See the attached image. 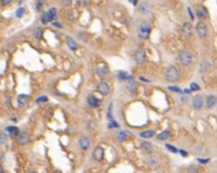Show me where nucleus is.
Segmentation results:
<instances>
[{
  "label": "nucleus",
  "mask_w": 217,
  "mask_h": 173,
  "mask_svg": "<svg viewBox=\"0 0 217 173\" xmlns=\"http://www.w3.org/2000/svg\"><path fill=\"white\" fill-rule=\"evenodd\" d=\"M177 59H179V62L186 68L190 67V66L192 65V62H194V56H192V54L188 51L180 52L179 56H177Z\"/></svg>",
  "instance_id": "obj_1"
},
{
  "label": "nucleus",
  "mask_w": 217,
  "mask_h": 173,
  "mask_svg": "<svg viewBox=\"0 0 217 173\" xmlns=\"http://www.w3.org/2000/svg\"><path fill=\"white\" fill-rule=\"evenodd\" d=\"M164 76H166L167 81L174 83L180 80V72L179 70H177V68H175L174 66H170V67L166 70Z\"/></svg>",
  "instance_id": "obj_2"
},
{
  "label": "nucleus",
  "mask_w": 217,
  "mask_h": 173,
  "mask_svg": "<svg viewBox=\"0 0 217 173\" xmlns=\"http://www.w3.org/2000/svg\"><path fill=\"white\" fill-rule=\"evenodd\" d=\"M151 30H152V26L149 23H142L140 26H139L138 28V36L140 39H143V40H145V39H147L149 37V34H151Z\"/></svg>",
  "instance_id": "obj_3"
},
{
  "label": "nucleus",
  "mask_w": 217,
  "mask_h": 173,
  "mask_svg": "<svg viewBox=\"0 0 217 173\" xmlns=\"http://www.w3.org/2000/svg\"><path fill=\"white\" fill-rule=\"evenodd\" d=\"M196 31H197V34H198L201 39H204L205 37L207 36V32H209L207 24H205L204 22H199L196 25Z\"/></svg>",
  "instance_id": "obj_4"
},
{
  "label": "nucleus",
  "mask_w": 217,
  "mask_h": 173,
  "mask_svg": "<svg viewBox=\"0 0 217 173\" xmlns=\"http://www.w3.org/2000/svg\"><path fill=\"white\" fill-rule=\"evenodd\" d=\"M192 32H194V28H192L191 23H189V22L184 23L183 26H182V36L184 38L188 39L189 37L192 36Z\"/></svg>",
  "instance_id": "obj_5"
},
{
  "label": "nucleus",
  "mask_w": 217,
  "mask_h": 173,
  "mask_svg": "<svg viewBox=\"0 0 217 173\" xmlns=\"http://www.w3.org/2000/svg\"><path fill=\"white\" fill-rule=\"evenodd\" d=\"M146 59V53H145L144 49L143 47H139L138 50L134 53V60L136 63H142Z\"/></svg>",
  "instance_id": "obj_6"
},
{
  "label": "nucleus",
  "mask_w": 217,
  "mask_h": 173,
  "mask_svg": "<svg viewBox=\"0 0 217 173\" xmlns=\"http://www.w3.org/2000/svg\"><path fill=\"white\" fill-rule=\"evenodd\" d=\"M97 88H98V91L102 96H108V94H110V91H111L110 85H108L107 82H105V81H101V82L98 84V86H97Z\"/></svg>",
  "instance_id": "obj_7"
},
{
  "label": "nucleus",
  "mask_w": 217,
  "mask_h": 173,
  "mask_svg": "<svg viewBox=\"0 0 217 173\" xmlns=\"http://www.w3.org/2000/svg\"><path fill=\"white\" fill-rule=\"evenodd\" d=\"M192 106H194V109L195 110H201V109L203 108V106H204V100H203L202 96L198 95L196 96V97L194 98V100H192Z\"/></svg>",
  "instance_id": "obj_8"
},
{
  "label": "nucleus",
  "mask_w": 217,
  "mask_h": 173,
  "mask_svg": "<svg viewBox=\"0 0 217 173\" xmlns=\"http://www.w3.org/2000/svg\"><path fill=\"white\" fill-rule=\"evenodd\" d=\"M93 156L96 160L101 161L103 159V156H105V151H103L102 147L100 146H97V147L94 148V152H93Z\"/></svg>",
  "instance_id": "obj_9"
},
{
  "label": "nucleus",
  "mask_w": 217,
  "mask_h": 173,
  "mask_svg": "<svg viewBox=\"0 0 217 173\" xmlns=\"http://www.w3.org/2000/svg\"><path fill=\"white\" fill-rule=\"evenodd\" d=\"M96 71H97V74H98L100 78H105V76H107L108 73V67L105 65V63H99L96 68Z\"/></svg>",
  "instance_id": "obj_10"
},
{
  "label": "nucleus",
  "mask_w": 217,
  "mask_h": 173,
  "mask_svg": "<svg viewBox=\"0 0 217 173\" xmlns=\"http://www.w3.org/2000/svg\"><path fill=\"white\" fill-rule=\"evenodd\" d=\"M197 15H198L199 18L205 19L209 17V11H207V9L205 8V6H199L198 10H197Z\"/></svg>",
  "instance_id": "obj_11"
},
{
  "label": "nucleus",
  "mask_w": 217,
  "mask_h": 173,
  "mask_svg": "<svg viewBox=\"0 0 217 173\" xmlns=\"http://www.w3.org/2000/svg\"><path fill=\"white\" fill-rule=\"evenodd\" d=\"M28 102H29V96L19 95L18 97H17V103H18L19 108H24V107H26Z\"/></svg>",
  "instance_id": "obj_12"
},
{
  "label": "nucleus",
  "mask_w": 217,
  "mask_h": 173,
  "mask_svg": "<svg viewBox=\"0 0 217 173\" xmlns=\"http://www.w3.org/2000/svg\"><path fill=\"white\" fill-rule=\"evenodd\" d=\"M16 138H17V143L21 144V145H25L28 142V139H29L27 132H19V135Z\"/></svg>",
  "instance_id": "obj_13"
},
{
  "label": "nucleus",
  "mask_w": 217,
  "mask_h": 173,
  "mask_svg": "<svg viewBox=\"0 0 217 173\" xmlns=\"http://www.w3.org/2000/svg\"><path fill=\"white\" fill-rule=\"evenodd\" d=\"M79 144H80V147H81L82 150L86 151V150H88V148H89L90 141H89V139H87L86 137H83V138H81V139H80Z\"/></svg>",
  "instance_id": "obj_14"
},
{
  "label": "nucleus",
  "mask_w": 217,
  "mask_h": 173,
  "mask_svg": "<svg viewBox=\"0 0 217 173\" xmlns=\"http://www.w3.org/2000/svg\"><path fill=\"white\" fill-rule=\"evenodd\" d=\"M217 104V97L214 95H210L207 98V107L209 109H213Z\"/></svg>",
  "instance_id": "obj_15"
},
{
  "label": "nucleus",
  "mask_w": 217,
  "mask_h": 173,
  "mask_svg": "<svg viewBox=\"0 0 217 173\" xmlns=\"http://www.w3.org/2000/svg\"><path fill=\"white\" fill-rule=\"evenodd\" d=\"M139 11H140L142 14H147V13L151 11V6H149V4L147 3V2L143 1L140 3V6H139Z\"/></svg>",
  "instance_id": "obj_16"
},
{
  "label": "nucleus",
  "mask_w": 217,
  "mask_h": 173,
  "mask_svg": "<svg viewBox=\"0 0 217 173\" xmlns=\"http://www.w3.org/2000/svg\"><path fill=\"white\" fill-rule=\"evenodd\" d=\"M66 42H67V44H68L69 49H71L72 51H77V47H79L77 43L75 42V41L73 40V39L71 38V37H67V38H66Z\"/></svg>",
  "instance_id": "obj_17"
},
{
  "label": "nucleus",
  "mask_w": 217,
  "mask_h": 173,
  "mask_svg": "<svg viewBox=\"0 0 217 173\" xmlns=\"http://www.w3.org/2000/svg\"><path fill=\"white\" fill-rule=\"evenodd\" d=\"M212 69V63L210 62L209 60H203L202 62H201V65H200V70L202 72H207V71H210V70Z\"/></svg>",
  "instance_id": "obj_18"
},
{
  "label": "nucleus",
  "mask_w": 217,
  "mask_h": 173,
  "mask_svg": "<svg viewBox=\"0 0 217 173\" xmlns=\"http://www.w3.org/2000/svg\"><path fill=\"white\" fill-rule=\"evenodd\" d=\"M87 100H88V103H89L93 108H97V107L100 106V101H99V99H97V98L94 97V96H89Z\"/></svg>",
  "instance_id": "obj_19"
},
{
  "label": "nucleus",
  "mask_w": 217,
  "mask_h": 173,
  "mask_svg": "<svg viewBox=\"0 0 217 173\" xmlns=\"http://www.w3.org/2000/svg\"><path fill=\"white\" fill-rule=\"evenodd\" d=\"M142 148L148 154H153L154 152V147L149 142H142Z\"/></svg>",
  "instance_id": "obj_20"
},
{
  "label": "nucleus",
  "mask_w": 217,
  "mask_h": 173,
  "mask_svg": "<svg viewBox=\"0 0 217 173\" xmlns=\"http://www.w3.org/2000/svg\"><path fill=\"white\" fill-rule=\"evenodd\" d=\"M169 138H170V131L169 130L162 131L161 133H159V135H157V140H159V141H166Z\"/></svg>",
  "instance_id": "obj_21"
},
{
  "label": "nucleus",
  "mask_w": 217,
  "mask_h": 173,
  "mask_svg": "<svg viewBox=\"0 0 217 173\" xmlns=\"http://www.w3.org/2000/svg\"><path fill=\"white\" fill-rule=\"evenodd\" d=\"M6 131H8L10 135H14V137H17V135H19V129L17 128V127H15V126H9V127H6Z\"/></svg>",
  "instance_id": "obj_22"
},
{
  "label": "nucleus",
  "mask_w": 217,
  "mask_h": 173,
  "mask_svg": "<svg viewBox=\"0 0 217 173\" xmlns=\"http://www.w3.org/2000/svg\"><path fill=\"white\" fill-rule=\"evenodd\" d=\"M127 89L130 93H136V89H138V84L134 81H130V82L127 83Z\"/></svg>",
  "instance_id": "obj_23"
},
{
  "label": "nucleus",
  "mask_w": 217,
  "mask_h": 173,
  "mask_svg": "<svg viewBox=\"0 0 217 173\" xmlns=\"http://www.w3.org/2000/svg\"><path fill=\"white\" fill-rule=\"evenodd\" d=\"M155 132L153 130H146V131H143V132L140 133V137L144 138V139H148V138H152L154 137Z\"/></svg>",
  "instance_id": "obj_24"
},
{
  "label": "nucleus",
  "mask_w": 217,
  "mask_h": 173,
  "mask_svg": "<svg viewBox=\"0 0 217 173\" xmlns=\"http://www.w3.org/2000/svg\"><path fill=\"white\" fill-rule=\"evenodd\" d=\"M128 135H129V133H128L127 131L121 130L117 133V139H118V141H124V140H126V138H127Z\"/></svg>",
  "instance_id": "obj_25"
},
{
  "label": "nucleus",
  "mask_w": 217,
  "mask_h": 173,
  "mask_svg": "<svg viewBox=\"0 0 217 173\" xmlns=\"http://www.w3.org/2000/svg\"><path fill=\"white\" fill-rule=\"evenodd\" d=\"M147 163H148V166L151 168H155L156 166L158 165V159L156 158V157H151V158H148V160H147Z\"/></svg>",
  "instance_id": "obj_26"
},
{
  "label": "nucleus",
  "mask_w": 217,
  "mask_h": 173,
  "mask_svg": "<svg viewBox=\"0 0 217 173\" xmlns=\"http://www.w3.org/2000/svg\"><path fill=\"white\" fill-rule=\"evenodd\" d=\"M53 17L51 16V14H49V12L47 13H45L44 15H43V17H42V22L44 24H46V23H49V22H51V21H53Z\"/></svg>",
  "instance_id": "obj_27"
},
{
  "label": "nucleus",
  "mask_w": 217,
  "mask_h": 173,
  "mask_svg": "<svg viewBox=\"0 0 217 173\" xmlns=\"http://www.w3.org/2000/svg\"><path fill=\"white\" fill-rule=\"evenodd\" d=\"M118 78H120V80H131L132 76L129 75L128 73H126V72H120V73L118 74Z\"/></svg>",
  "instance_id": "obj_28"
},
{
  "label": "nucleus",
  "mask_w": 217,
  "mask_h": 173,
  "mask_svg": "<svg viewBox=\"0 0 217 173\" xmlns=\"http://www.w3.org/2000/svg\"><path fill=\"white\" fill-rule=\"evenodd\" d=\"M42 34H43V30L41 29V28H37V29L34 30V38L41 39V38H42Z\"/></svg>",
  "instance_id": "obj_29"
},
{
  "label": "nucleus",
  "mask_w": 217,
  "mask_h": 173,
  "mask_svg": "<svg viewBox=\"0 0 217 173\" xmlns=\"http://www.w3.org/2000/svg\"><path fill=\"white\" fill-rule=\"evenodd\" d=\"M199 167H197V166H192V167H190L189 169H188L187 173H199Z\"/></svg>",
  "instance_id": "obj_30"
},
{
  "label": "nucleus",
  "mask_w": 217,
  "mask_h": 173,
  "mask_svg": "<svg viewBox=\"0 0 217 173\" xmlns=\"http://www.w3.org/2000/svg\"><path fill=\"white\" fill-rule=\"evenodd\" d=\"M24 13H25V8L21 6L19 9H17V11H16V16H17V17H22V16L24 15Z\"/></svg>",
  "instance_id": "obj_31"
},
{
  "label": "nucleus",
  "mask_w": 217,
  "mask_h": 173,
  "mask_svg": "<svg viewBox=\"0 0 217 173\" xmlns=\"http://www.w3.org/2000/svg\"><path fill=\"white\" fill-rule=\"evenodd\" d=\"M200 89V86H199L197 83H191V85H190V91H197Z\"/></svg>",
  "instance_id": "obj_32"
},
{
  "label": "nucleus",
  "mask_w": 217,
  "mask_h": 173,
  "mask_svg": "<svg viewBox=\"0 0 217 173\" xmlns=\"http://www.w3.org/2000/svg\"><path fill=\"white\" fill-rule=\"evenodd\" d=\"M46 101H47V97H45V96H41V97H39L36 100L37 103H42V102H46Z\"/></svg>",
  "instance_id": "obj_33"
},
{
  "label": "nucleus",
  "mask_w": 217,
  "mask_h": 173,
  "mask_svg": "<svg viewBox=\"0 0 217 173\" xmlns=\"http://www.w3.org/2000/svg\"><path fill=\"white\" fill-rule=\"evenodd\" d=\"M169 89L170 91H174V93H182V89L181 88H179V87H176V86H170L169 87Z\"/></svg>",
  "instance_id": "obj_34"
},
{
  "label": "nucleus",
  "mask_w": 217,
  "mask_h": 173,
  "mask_svg": "<svg viewBox=\"0 0 217 173\" xmlns=\"http://www.w3.org/2000/svg\"><path fill=\"white\" fill-rule=\"evenodd\" d=\"M6 142V137L3 135V133H0V145L1 144H4Z\"/></svg>",
  "instance_id": "obj_35"
},
{
  "label": "nucleus",
  "mask_w": 217,
  "mask_h": 173,
  "mask_svg": "<svg viewBox=\"0 0 217 173\" xmlns=\"http://www.w3.org/2000/svg\"><path fill=\"white\" fill-rule=\"evenodd\" d=\"M166 147L168 148V150L170 151V152H172V153H176V152H177V150H176V148H175L174 146L170 145V144H167V145H166Z\"/></svg>",
  "instance_id": "obj_36"
},
{
  "label": "nucleus",
  "mask_w": 217,
  "mask_h": 173,
  "mask_svg": "<svg viewBox=\"0 0 217 173\" xmlns=\"http://www.w3.org/2000/svg\"><path fill=\"white\" fill-rule=\"evenodd\" d=\"M11 2H12V0H1V1H0V4L3 6H9Z\"/></svg>",
  "instance_id": "obj_37"
},
{
  "label": "nucleus",
  "mask_w": 217,
  "mask_h": 173,
  "mask_svg": "<svg viewBox=\"0 0 217 173\" xmlns=\"http://www.w3.org/2000/svg\"><path fill=\"white\" fill-rule=\"evenodd\" d=\"M198 161H199V163H209V161H210V159H200V158H199Z\"/></svg>",
  "instance_id": "obj_38"
},
{
  "label": "nucleus",
  "mask_w": 217,
  "mask_h": 173,
  "mask_svg": "<svg viewBox=\"0 0 217 173\" xmlns=\"http://www.w3.org/2000/svg\"><path fill=\"white\" fill-rule=\"evenodd\" d=\"M64 1V3L66 4V6H69V4H71V0H62Z\"/></svg>",
  "instance_id": "obj_39"
},
{
  "label": "nucleus",
  "mask_w": 217,
  "mask_h": 173,
  "mask_svg": "<svg viewBox=\"0 0 217 173\" xmlns=\"http://www.w3.org/2000/svg\"><path fill=\"white\" fill-rule=\"evenodd\" d=\"M180 152H181V154H182V156H184V157H186V156H187V153H186L185 152V151H183V150H182V151H180Z\"/></svg>",
  "instance_id": "obj_40"
},
{
  "label": "nucleus",
  "mask_w": 217,
  "mask_h": 173,
  "mask_svg": "<svg viewBox=\"0 0 217 173\" xmlns=\"http://www.w3.org/2000/svg\"><path fill=\"white\" fill-rule=\"evenodd\" d=\"M188 11H189V15H190V17H191V21L194 19V15H192V12L190 11V8H188Z\"/></svg>",
  "instance_id": "obj_41"
},
{
  "label": "nucleus",
  "mask_w": 217,
  "mask_h": 173,
  "mask_svg": "<svg viewBox=\"0 0 217 173\" xmlns=\"http://www.w3.org/2000/svg\"><path fill=\"white\" fill-rule=\"evenodd\" d=\"M28 173H36L34 171V170H30V171H28Z\"/></svg>",
  "instance_id": "obj_42"
},
{
  "label": "nucleus",
  "mask_w": 217,
  "mask_h": 173,
  "mask_svg": "<svg viewBox=\"0 0 217 173\" xmlns=\"http://www.w3.org/2000/svg\"><path fill=\"white\" fill-rule=\"evenodd\" d=\"M0 173H4V172H3V169H2V168H0Z\"/></svg>",
  "instance_id": "obj_43"
},
{
  "label": "nucleus",
  "mask_w": 217,
  "mask_h": 173,
  "mask_svg": "<svg viewBox=\"0 0 217 173\" xmlns=\"http://www.w3.org/2000/svg\"><path fill=\"white\" fill-rule=\"evenodd\" d=\"M155 173H162V171H157V172H155Z\"/></svg>",
  "instance_id": "obj_44"
},
{
  "label": "nucleus",
  "mask_w": 217,
  "mask_h": 173,
  "mask_svg": "<svg viewBox=\"0 0 217 173\" xmlns=\"http://www.w3.org/2000/svg\"><path fill=\"white\" fill-rule=\"evenodd\" d=\"M130 1H133V3H136V0H130Z\"/></svg>",
  "instance_id": "obj_45"
}]
</instances>
